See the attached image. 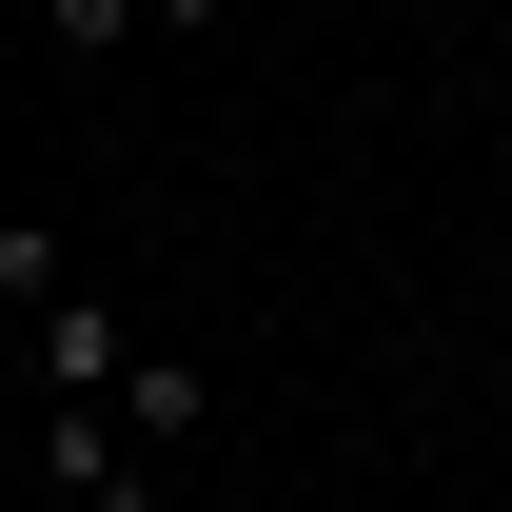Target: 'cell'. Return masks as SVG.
I'll list each match as a JSON object with an SVG mask.
<instances>
[{
	"mask_svg": "<svg viewBox=\"0 0 512 512\" xmlns=\"http://www.w3.org/2000/svg\"><path fill=\"white\" fill-rule=\"evenodd\" d=\"M138 20H158V40H217V20H237V0H138Z\"/></svg>",
	"mask_w": 512,
	"mask_h": 512,
	"instance_id": "5",
	"label": "cell"
},
{
	"mask_svg": "<svg viewBox=\"0 0 512 512\" xmlns=\"http://www.w3.org/2000/svg\"><path fill=\"white\" fill-rule=\"evenodd\" d=\"M60 296H79V237H60V217H0V375L40 355V316H60Z\"/></svg>",
	"mask_w": 512,
	"mask_h": 512,
	"instance_id": "1",
	"label": "cell"
},
{
	"mask_svg": "<svg viewBox=\"0 0 512 512\" xmlns=\"http://www.w3.org/2000/svg\"><path fill=\"white\" fill-rule=\"evenodd\" d=\"M119 355H138V335L99 316V276H79L60 316H40V355H20V375H40V394H119Z\"/></svg>",
	"mask_w": 512,
	"mask_h": 512,
	"instance_id": "2",
	"label": "cell"
},
{
	"mask_svg": "<svg viewBox=\"0 0 512 512\" xmlns=\"http://www.w3.org/2000/svg\"><path fill=\"white\" fill-rule=\"evenodd\" d=\"M40 40H60V60H119V40H138V0H40Z\"/></svg>",
	"mask_w": 512,
	"mask_h": 512,
	"instance_id": "4",
	"label": "cell"
},
{
	"mask_svg": "<svg viewBox=\"0 0 512 512\" xmlns=\"http://www.w3.org/2000/svg\"><path fill=\"white\" fill-rule=\"evenodd\" d=\"M119 414H138V453H178L197 414H217V375H197V355H119Z\"/></svg>",
	"mask_w": 512,
	"mask_h": 512,
	"instance_id": "3",
	"label": "cell"
}]
</instances>
